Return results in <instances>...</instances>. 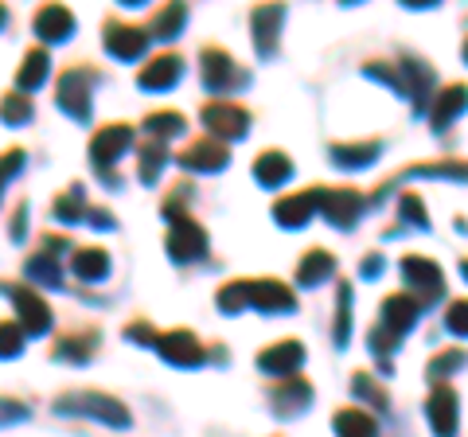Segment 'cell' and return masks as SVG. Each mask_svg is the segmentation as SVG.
<instances>
[{"label": "cell", "mask_w": 468, "mask_h": 437, "mask_svg": "<svg viewBox=\"0 0 468 437\" xmlns=\"http://www.w3.org/2000/svg\"><path fill=\"white\" fill-rule=\"evenodd\" d=\"M297 297L292 289L273 282V278H239L218 289V309L223 313H242V309H261V313H289Z\"/></svg>", "instance_id": "1"}, {"label": "cell", "mask_w": 468, "mask_h": 437, "mask_svg": "<svg viewBox=\"0 0 468 437\" xmlns=\"http://www.w3.org/2000/svg\"><path fill=\"white\" fill-rule=\"evenodd\" d=\"M184 199H187V187H176V192L165 199V218H168V254L176 261H196L207 254V230H203L192 211L184 208Z\"/></svg>", "instance_id": "2"}, {"label": "cell", "mask_w": 468, "mask_h": 437, "mask_svg": "<svg viewBox=\"0 0 468 437\" xmlns=\"http://www.w3.org/2000/svg\"><path fill=\"white\" fill-rule=\"evenodd\" d=\"M133 137H137V129L129 125V122H110V125H101L98 133H94V141H90V160H94V172H98L101 180L117 184L113 160L122 156L129 144H133Z\"/></svg>", "instance_id": "3"}, {"label": "cell", "mask_w": 468, "mask_h": 437, "mask_svg": "<svg viewBox=\"0 0 468 437\" xmlns=\"http://www.w3.org/2000/svg\"><path fill=\"white\" fill-rule=\"evenodd\" d=\"M58 414H86V418H98L106 426H129V410L117 399L110 395H98V390H75V395H63L55 402Z\"/></svg>", "instance_id": "4"}, {"label": "cell", "mask_w": 468, "mask_h": 437, "mask_svg": "<svg viewBox=\"0 0 468 437\" xmlns=\"http://www.w3.org/2000/svg\"><path fill=\"white\" fill-rule=\"evenodd\" d=\"M94 79H98V70L86 67V63L63 70V79H58V91H55L58 110H67L70 118H79V122L90 118V86H94Z\"/></svg>", "instance_id": "5"}, {"label": "cell", "mask_w": 468, "mask_h": 437, "mask_svg": "<svg viewBox=\"0 0 468 437\" xmlns=\"http://www.w3.org/2000/svg\"><path fill=\"white\" fill-rule=\"evenodd\" d=\"M199 75H203V86L215 94H227L234 86L246 82V70L230 59L223 48H203L199 51Z\"/></svg>", "instance_id": "6"}, {"label": "cell", "mask_w": 468, "mask_h": 437, "mask_svg": "<svg viewBox=\"0 0 468 437\" xmlns=\"http://www.w3.org/2000/svg\"><path fill=\"white\" fill-rule=\"evenodd\" d=\"M203 125H207L215 137H223V141H239V137H246V129H250V113H246L239 101L215 98V101L203 106Z\"/></svg>", "instance_id": "7"}, {"label": "cell", "mask_w": 468, "mask_h": 437, "mask_svg": "<svg viewBox=\"0 0 468 437\" xmlns=\"http://www.w3.org/2000/svg\"><path fill=\"white\" fill-rule=\"evenodd\" d=\"M67 246H70V239H63V235H43L36 250L27 254L24 273H27V278H36V282L58 285V258L67 254Z\"/></svg>", "instance_id": "8"}, {"label": "cell", "mask_w": 468, "mask_h": 437, "mask_svg": "<svg viewBox=\"0 0 468 437\" xmlns=\"http://www.w3.org/2000/svg\"><path fill=\"white\" fill-rule=\"evenodd\" d=\"M5 293H8V301L16 304V316H20V325H24V332H32V336H39V332H48V325H51V309H48V301H43L39 293H32L27 285H5Z\"/></svg>", "instance_id": "9"}, {"label": "cell", "mask_w": 468, "mask_h": 437, "mask_svg": "<svg viewBox=\"0 0 468 437\" xmlns=\"http://www.w3.org/2000/svg\"><path fill=\"white\" fill-rule=\"evenodd\" d=\"M101 43L110 48V55L117 59H137L149 48V32H144L141 24H122V20H106L101 27Z\"/></svg>", "instance_id": "10"}, {"label": "cell", "mask_w": 468, "mask_h": 437, "mask_svg": "<svg viewBox=\"0 0 468 437\" xmlns=\"http://www.w3.org/2000/svg\"><path fill=\"white\" fill-rule=\"evenodd\" d=\"M402 273H406L410 289H418L421 304H430V301H437V297L445 293L441 270H437V261H430V258H421V254H406V258H402Z\"/></svg>", "instance_id": "11"}, {"label": "cell", "mask_w": 468, "mask_h": 437, "mask_svg": "<svg viewBox=\"0 0 468 437\" xmlns=\"http://www.w3.org/2000/svg\"><path fill=\"white\" fill-rule=\"evenodd\" d=\"M282 20H285V0H266V5L254 8L250 27H254V51H258V55H273V51H277Z\"/></svg>", "instance_id": "12"}, {"label": "cell", "mask_w": 468, "mask_h": 437, "mask_svg": "<svg viewBox=\"0 0 468 437\" xmlns=\"http://www.w3.org/2000/svg\"><path fill=\"white\" fill-rule=\"evenodd\" d=\"M176 160H180L184 168H192V172H218L230 160V153H227L223 137H196L187 149L176 153Z\"/></svg>", "instance_id": "13"}, {"label": "cell", "mask_w": 468, "mask_h": 437, "mask_svg": "<svg viewBox=\"0 0 468 437\" xmlns=\"http://www.w3.org/2000/svg\"><path fill=\"white\" fill-rule=\"evenodd\" d=\"M160 356H165L168 363H176V368H199L203 359H207V352H203V344L196 340V332L187 328H176V332H160Z\"/></svg>", "instance_id": "14"}, {"label": "cell", "mask_w": 468, "mask_h": 437, "mask_svg": "<svg viewBox=\"0 0 468 437\" xmlns=\"http://www.w3.org/2000/svg\"><path fill=\"white\" fill-rule=\"evenodd\" d=\"M324 192L328 187H304V192H292V196H285V199H277V208H273V215H277V223L282 227H301V223H309V215H316L320 211V203H324Z\"/></svg>", "instance_id": "15"}, {"label": "cell", "mask_w": 468, "mask_h": 437, "mask_svg": "<svg viewBox=\"0 0 468 437\" xmlns=\"http://www.w3.org/2000/svg\"><path fill=\"white\" fill-rule=\"evenodd\" d=\"M309 399H313V387H309V378H304L301 371L282 375V378H277V383L270 387V402H273V410L282 414V418L304 410V406H309Z\"/></svg>", "instance_id": "16"}, {"label": "cell", "mask_w": 468, "mask_h": 437, "mask_svg": "<svg viewBox=\"0 0 468 437\" xmlns=\"http://www.w3.org/2000/svg\"><path fill=\"white\" fill-rule=\"evenodd\" d=\"M301 359H304V344L301 340H277L270 347H261L258 352V368L273 375V378H282V375H292L301 368Z\"/></svg>", "instance_id": "17"}, {"label": "cell", "mask_w": 468, "mask_h": 437, "mask_svg": "<svg viewBox=\"0 0 468 437\" xmlns=\"http://www.w3.org/2000/svg\"><path fill=\"white\" fill-rule=\"evenodd\" d=\"M363 203H367V199H363L356 187H328L324 203H320V215H324L328 223H335V227H351L359 218Z\"/></svg>", "instance_id": "18"}, {"label": "cell", "mask_w": 468, "mask_h": 437, "mask_svg": "<svg viewBox=\"0 0 468 437\" xmlns=\"http://www.w3.org/2000/svg\"><path fill=\"white\" fill-rule=\"evenodd\" d=\"M184 75V59L176 51H160L153 55L149 63L141 67V75H137V86H144V91H168V86Z\"/></svg>", "instance_id": "19"}, {"label": "cell", "mask_w": 468, "mask_h": 437, "mask_svg": "<svg viewBox=\"0 0 468 437\" xmlns=\"http://www.w3.org/2000/svg\"><path fill=\"white\" fill-rule=\"evenodd\" d=\"M70 32H75V16H70L67 5H58V0H48V5H39V12H36V36H39V39L63 43Z\"/></svg>", "instance_id": "20"}, {"label": "cell", "mask_w": 468, "mask_h": 437, "mask_svg": "<svg viewBox=\"0 0 468 437\" xmlns=\"http://www.w3.org/2000/svg\"><path fill=\"white\" fill-rule=\"evenodd\" d=\"M426 418H430L433 433H452V430H457V390L445 387V383H437L430 402H426Z\"/></svg>", "instance_id": "21"}, {"label": "cell", "mask_w": 468, "mask_h": 437, "mask_svg": "<svg viewBox=\"0 0 468 437\" xmlns=\"http://www.w3.org/2000/svg\"><path fill=\"white\" fill-rule=\"evenodd\" d=\"M464 110H468V86L464 82L441 86V91H437V101L430 106V122H433V129H445L452 118H461Z\"/></svg>", "instance_id": "22"}, {"label": "cell", "mask_w": 468, "mask_h": 437, "mask_svg": "<svg viewBox=\"0 0 468 437\" xmlns=\"http://www.w3.org/2000/svg\"><path fill=\"white\" fill-rule=\"evenodd\" d=\"M94 352H98V328L63 332V336L51 344V356H55V359H70V363H86Z\"/></svg>", "instance_id": "23"}, {"label": "cell", "mask_w": 468, "mask_h": 437, "mask_svg": "<svg viewBox=\"0 0 468 437\" xmlns=\"http://www.w3.org/2000/svg\"><path fill=\"white\" fill-rule=\"evenodd\" d=\"M421 297H410V293H390L387 301H383V325L387 328H394L402 336V332H410L414 328V320L421 316Z\"/></svg>", "instance_id": "24"}, {"label": "cell", "mask_w": 468, "mask_h": 437, "mask_svg": "<svg viewBox=\"0 0 468 437\" xmlns=\"http://www.w3.org/2000/svg\"><path fill=\"white\" fill-rule=\"evenodd\" d=\"M383 153V141H340V144H332L328 156H332V165H340V168H363V165H371V160Z\"/></svg>", "instance_id": "25"}, {"label": "cell", "mask_w": 468, "mask_h": 437, "mask_svg": "<svg viewBox=\"0 0 468 437\" xmlns=\"http://www.w3.org/2000/svg\"><path fill=\"white\" fill-rule=\"evenodd\" d=\"M399 63H402V75H406V94L414 98V110H421L430 98V86H433V70L421 59H414V55H402Z\"/></svg>", "instance_id": "26"}, {"label": "cell", "mask_w": 468, "mask_h": 437, "mask_svg": "<svg viewBox=\"0 0 468 437\" xmlns=\"http://www.w3.org/2000/svg\"><path fill=\"white\" fill-rule=\"evenodd\" d=\"M70 270H75L82 282H101L110 273V254L101 250V246H79V250L70 254Z\"/></svg>", "instance_id": "27"}, {"label": "cell", "mask_w": 468, "mask_h": 437, "mask_svg": "<svg viewBox=\"0 0 468 437\" xmlns=\"http://www.w3.org/2000/svg\"><path fill=\"white\" fill-rule=\"evenodd\" d=\"M168 144H165V137H153L149 133V141H141V153H137V176L144 180V184H153L156 176H160V168L168 165Z\"/></svg>", "instance_id": "28"}, {"label": "cell", "mask_w": 468, "mask_h": 437, "mask_svg": "<svg viewBox=\"0 0 468 437\" xmlns=\"http://www.w3.org/2000/svg\"><path fill=\"white\" fill-rule=\"evenodd\" d=\"M48 67H51L48 48H32V51L24 55V67L16 70V91L32 94L36 86H43V82H48Z\"/></svg>", "instance_id": "29"}, {"label": "cell", "mask_w": 468, "mask_h": 437, "mask_svg": "<svg viewBox=\"0 0 468 437\" xmlns=\"http://www.w3.org/2000/svg\"><path fill=\"white\" fill-rule=\"evenodd\" d=\"M254 176L266 184V187H277V184H285L292 176V160L282 149H270V153H261L254 160Z\"/></svg>", "instance_id": "30"}, {"label": "cell", "mask_w": 468, "mask_h": 437, "mask_svg": "<svg viewBox=\"0 0 468 437\" xmlns=\"http://www.w3.org/2000/svg\"><path fill=\"white\" fill-rule=\"evenodd\" d=\"M332 270H335V258L324 250V246H313V250L297 261V282L301 285H320Z\"/></svg>", "instance_id": "31"}, {"label": "cell", "mask_w": 468, "mask_h": 437, "mask_svg": "<svg viewBox=\"0 0 468 437\" xmlns=\"http://www.w3.org/2000/svg\"><path fill=\"white\" fill-rule=\"evenodd\" d=\"M184 20H187V5H184V0H165V5H160V8L153 12L149 32H153V36H160V39H168V36L180 32Z\"/></svg>", "instance_id": "32"}, {"label": "cell", "mask_w": 468, "mask_h": 437, "mask_svg": "<svg viewBox=\"0 0 468 437\" xmlns=\"http://www.w3.org/2000/svg\"><path fill=\"white\" fill-rule=\"evenodd\" d=\"M51 215L58 218V223H79V218H86V196H82V187L70 184L63 196H55Z\"/></svg>", "instance_id": "33"}, {"label": "cell", "mask_w": 468, "mask_h": 437, "mask_svg": "<svg viewBox=\"0 0 468 437\" xmlns=\"http://www.w3.org/2000/svg\"><path fill=\"white\" fill-rule=\"evenodd\" d=\"M332 426H335V433H375L378 430L375 418L367 410H359V406H344V410L332 418Z\"/></svg>", "instance_id": "34"}, {"label": "cell", "mask_w": 468, "mask_h": 437, "mask_svg": "<svg viewBox=\"0 0 468 437\" xmlns=\"http://www.w3.org/2000/svg\"><path fill=\"white\" fill-rule=\"evenodd\" d=\"M347 325H351V285L347 282H340L335 285V344H347Z\"/></svg>", "instance_id": "35"}, {"label": "cell", "mask_w": 468, "mask_h": 437, "mask_svg": "<svg viewBox=\"0 0 468 437\" xmlns=\"http://www.w3.org/2000/svg\"><path fill=\"white\" fill-rule=\"evenodd\" d=\"M144 133H153V137H176L184 129V118L176 110H160V113H153V118H144Z\"/></svg>", "instance_id": "36"}, {"label": "cell", "mask_w": 468, "mask_h": 437, "mask_svg": "<svg viewBox=\"0 0 468 437\" xmlns=\"http://www.w3.org/2000/svg\"><path fill=\"white\" fill-rule=\"evenodd\" d=\"M464 359H468V356H464V347H445L441 356H433V359H430V378H433V383H441V378L457 371Z\"/></svg>", "instance_id": "37"}, {"label": "cell", "mask_w": 468, "mask_h": 437, "mask_svg": "<svg viewBox=\"0 0 468 437\" xmlns=\"http://www.w3.org/2000/svg\"><path fill=\"white\" fill-rule=\"evenodd\" d=\"M27 118H32V101H27V91H16V86H12L8 98H5V122L24 125Z\"/></svg>", "instance_id": "38"}, {"label": "cell", "mask_w": 468, "mask_h": 437, "mask_svg": "<svg viewBox=\"0 0 468 437\" xmlns=\"http://www.w3.org/2000/svg\"><path fill=\"white\" fill-rule=\"evenodd\" d=\"M351 390H356L359 399H367L371 406H378V410H383V406H387V390L378 387V383H375V378H371L367 371H359L356 378H351Z\"/></svg>", "instance_id": "39"}, {"label": "cell", "mask_w": 468, "mask_h": 437, "mask_svg": "<svg viewBox=\"0 0 468 437\" xmlns=\"http://www.w3.org/2000/svg\"><path fill=\"white\" fill-rule=\"evenodd\" d=\"M399 215H402V223H410V227H421V230L430 227V218H426V203H421V196H414V192H406V196H402Z\"/></svg>", "instance_id": "40"}, {"label": "cell", "mask_w": 468, "mask_h": 437, "mask_svg": "<svg viewBox=\"0 0 468 437\" xmlns=\"http://www.w3.org/2000/svg\"><path fill=\"white\" fill-rule=\"evenodd\" d=\"M445 325L452 336H468V301H452L445 313Z\"/></svg>", "instance_id": "41"}, {"label": "cell", "mask_w": 468, "mask_h": 437, "mask_svg": "<svg viewBox=\"0 0 468 437\" xmlns=\"http://www.w3.org/2000/svg\"><path fill=\"white\" fill-rule=\"evenodd\" d=\"M125 336L133 340V344H156V340H160V332L149 325V320H133V325L125 328Z\"/></svg>", "instance_id": "42"}, {"label": "cell", "mask_w": 468, "mask_h": 437, "mask_svg": "<svg viewBox=\"0 0 468 437\" xmlns=\"http://www.w3.org/2000/svg\"><path fill=\"white\" fill-rule=\"evenodd\" d=\"M20 165H24V153L20 149H8V156H5V184L12 180V172H20Z\"/></svg>", "instance_id": "43"}, {"label": "cell", "mask_w": 468, "mask_h": 437, "mask_svg": "<svg viewBox=\"0 0 468 437\" xmlns=\"http://www.w3.org/2000/svg\"><path fill=\"white\" fill-rule=\"evenodd\" d=\"M90 227H98V230H106V227H113V215L110 211H101V208H94L90 211V218H86Z\"/></svg>", "instance_id": "44"}, {"label": "cell", "mask_w": 468, "mask_h": 437, "mask_svg": "<svg viewBox=\"0 0 468 437\" xmlns=\"http://www.w3.org/2000/svg\"><path fill=\"white\" fill-rule=\"evenodd\" d=\"M406 8H430V5H437V0H402Z\"/></svg>", "instance_id": "45"}, {"label": "cell", "mask_w": 468, "mask_h": 437, "mask_svg": "<svg viewBox=\"0 0 468 437\" xmlns=\"http://www.w3.org/2000/svg\"><path fill=\"white\" fill-rule=\"evenodd\" d=\"M378 270V254H371L367 261H363V273H375Z\"/></svg>", "instance_id": "46"}, {"label": "cell", "mask_w": 468, "mask_h": 437, "mask_svg": "<svg viewBox=\"0 0 468 437\" xmlns=\"http://www.w3.org/2000/svg\"><path fill=\"white\" fill-rule=\"evenodd\" d=\"M461 273H464V278H468V258H464V261H461Z\"/></svg>", "instance_id": "47"}, {"label": "cell", "mask_w": 468, "mask_h": 437, "mask_svg": "<svg viewBox=\"0 0 468 437\" xmlns=\"http://www.w3.org/2000/svg\"><path fill=\"white\" fill-rule=\"evenodd\" d=\"M122 5H141V0H122Z\"/></svg>", "instance_id": "48"}, {"label": "cell", "mask_w": 468, "mask_h": 437, "mask_svg": "<svg viewBox=\"0 0 468 437\" xmlns=\"http://www.w3.org/2000/svg\"><path fill=\"white\" fill-rule=\"evenodd\" d=\"M464 59H468V39H464Z\"/></svg>", "instance_id": "49"}, {"label": "cell", "mask_w": 468, "mask_h": 437, "mask_svg": "<svg viewBox=\"0 0 468 437\" xmlns=\"http://www.w3.org/2000/svg\"><path fill=\"white\" fill-rule=\"evenodd\" d=\"M344 5H356V0H344Z\"/></svg>", "instance_id": "50"}]
</instances>
